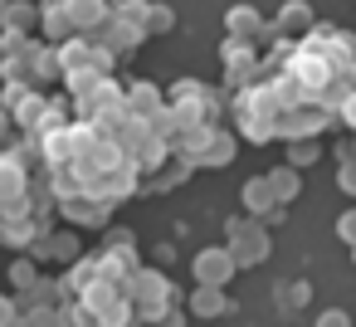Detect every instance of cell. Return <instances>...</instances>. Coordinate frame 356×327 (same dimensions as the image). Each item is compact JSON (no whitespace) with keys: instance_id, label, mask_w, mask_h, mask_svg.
Listing matches in <instances>:
<instances>
[{"instance_id":"9c48e42d","label":"cell","mask_w":356,"mask_h":327,"mask_svg":"<svg viewBox=\"0 0 356 327\" xmlns=\"http://www.w3.org/2000/svg\"><path fill=\"white\" fill-rule=\"evenodd\" d=\"M0 317H6V303H0Z\"/></svg>"},{"instance_id":"8992f818","label":"cell","mask_w":356,"mask_h":327,"mask_svg":"<svg viewBox=\"0 0 356 327\" xmlns=\"http://www.w3.org/2000/svg\"><path fill=\"white\" fill-rule=\"evenodd\" d=\"M341 234H346V239H356V215H346V220H341Z\"/></svg>"},{"instance_id":"3957f363","label":"cell","mask_w":356,"mask_h":327,"mask_svg":"<svg viewBox=\"0 0 356 327\" xmlns=\"http://www.w3.org/2000/svg\"><path fill=\"white\" fill-rule=\"evenodd\" d=\"M220 308H225L220 288H200V293H195V312H220Z\"/></svg>"},{"instance_id":"277c9868","label":"cell","mask_w":356,"mask_h":327,"mask_svg":"<svg viewBox=\"0 0 356 327\" xmlns=\"http://www.w3.org/2000/svg\"><path fill=\"white\" fill-rule=\"evenodd\" d=\"M317 327H351V317L332 308V312H322V317H317Z\"/></svg>"},{"instance_id":"5b68a950","label":"cell","mask_w":356,"mask_h":327,"mask_svg":"<svg viewBox=\"0 0 356 327\" xmlns=\"http://www.w3.org/2000/svg\"><path fill=\"white\" fill-rule=\"evenodd\" d=\"M244 200H254V205H273V196H268V186H254V191H244Z\"/></svg>"},{"instance_id":"6da1fadb","label":"cell","mask_w":356,"mask_h":327,"mask_svg":"<svg viewBox=\"0 0 356 327\" xmlns=\"http://www.w3.org/2000/svg\"><path fill=\"white\" fill-rule=\"evenodd\" d=\"M195 273H200V283H205V288H220V283L234 273V259H229V254H220V249H210V254H200V259H195Z\"/></svg>"},{"instance_id":"52a82bcc","label":"cell","mask_w":356,"mask_h":327,"mask_svg":"<svg viewBox=\"0 0 356 327\" xmlns=\"http://www.w3.org/2000/svg\"><path fill=\"white\" fill-rule=\"evenodd\" d=\"M341 186H346V191H356V166H351V171H341Z\"/></svg>"},{"instance_id":"ba28073f","label":"cell","mask_w":356,"mask_h":327,"mask_svg":"<svg viewBox=\"0 0 356 327\" xmlns=\"http://www.w3.org/2000/svg\"><path fill=\"white\" fill-rule=\"evenodd\" d=\"M351 122H356V103H351Z\"/></svg>"},{"instance_id":"7a4b0ae2","label":"cell","mask_w":356,"mask_h":327,"mask_svg":"<svg viewBox=\"0 0 356 327\" xmlns=\"http://www.w3.org/2000/svg\"><path fill=\"white\" fill-rule=\"evenodd\" d=\"M268 186H273V196H298V176H293L288 166H283V171H273V181H268Z\"/></svg>"}]
</instances>
